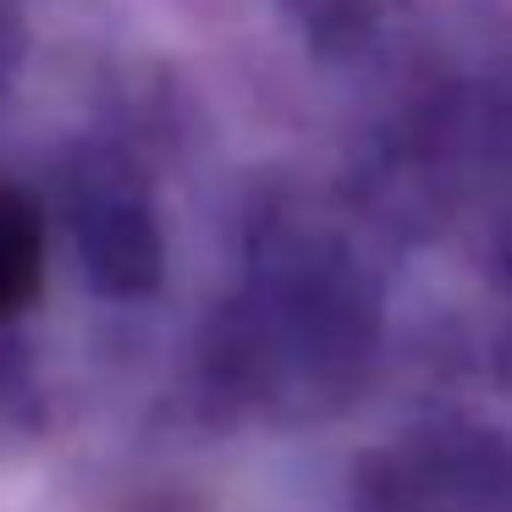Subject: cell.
Here are the masks:
<instances>
[{
    "instance_id": "1",
    "label": "cell",
    "mask_w": 512,
    "mask_h": 512,
    "mask_svg": "<svg viewBox=\"0 0 512 512\" xmlns=\"http://www.w3.org/2000/svg\"><path fill=\"white\" fill-rule=\"evenodd\" d=\"M45 287V215L23 188L0 182V325L17 320Z\"/></svg>"
}]
</instances>
